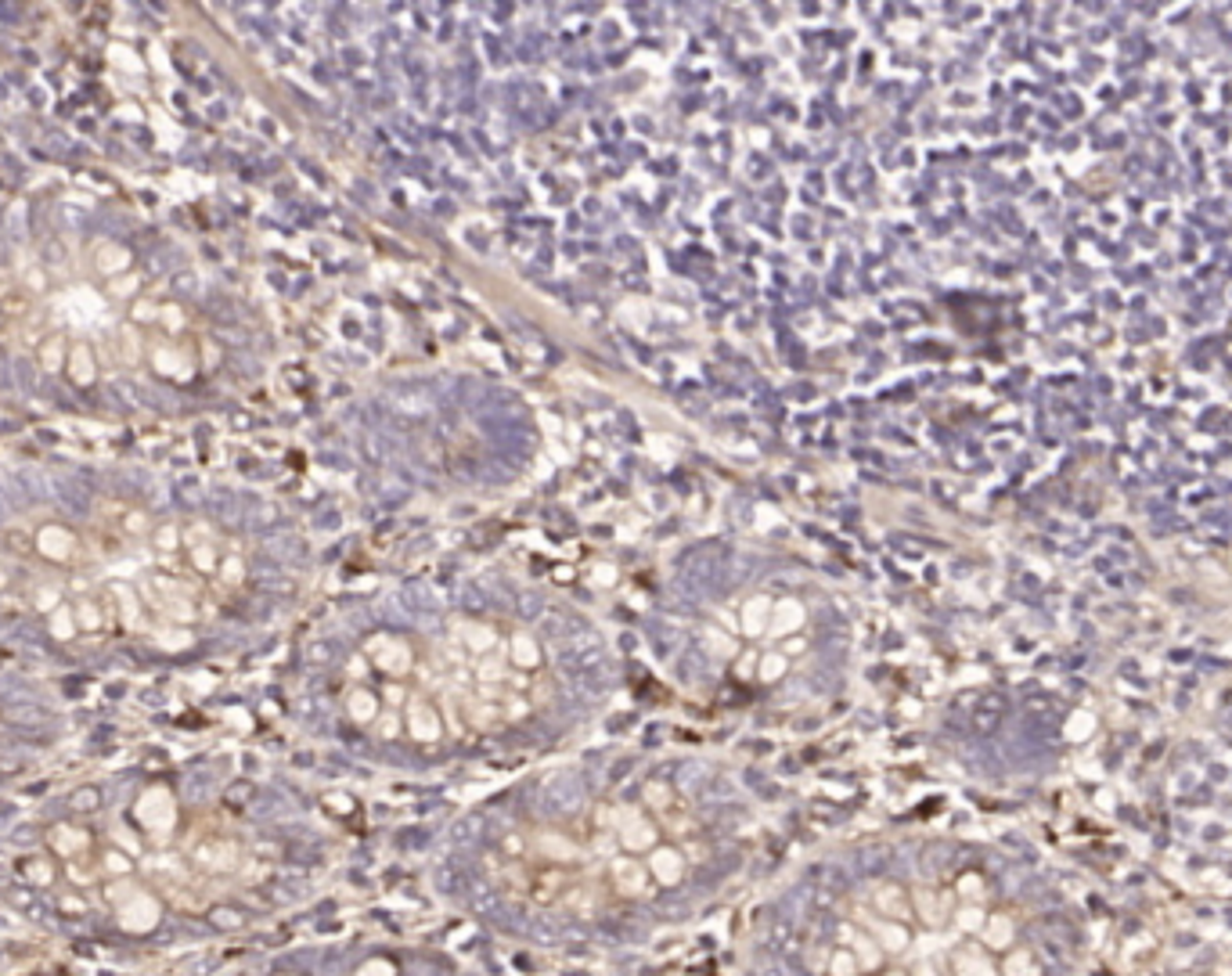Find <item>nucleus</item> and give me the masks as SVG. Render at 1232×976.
Masks as SVG:
<instances>
[{"instance_id":"f257e3e1","label":"nucleus","mask_w":1232,"mask_h":976,"mask_svg":"<svg viewBox=\"0 0 1232 976\" xmlns=\"http://www.w3.org/2000/svg\"><path fill=\"white\" fill-rule=\"evenodd\" d=\"M609 828L616 832V844L624 847V854H649L653 847H660V825H656L653 818L645 811H639V807H631V803H624V807H616V811L609 814Z\"/></svg>"},{"instance_id":"f03ea898","label":"nucleus","mask_w":1232,"mask_h":976,"mask_svg":"<svg viewBox=\"0 0 1232 976\" xmlns=\"http://www.w3.org/2000/svg\"><path fill=\"white\" fill-rule=\"evenodd\" d=\"M606 875H609V887H613V894H620V897H631V901H639V897H649L653 894V875H649V869H645V861H639L635 854H613L609 858V865H606Z\"/></svg>"},{"instance_id":"7ed1b4c3","label":"nucleus","mask_w":1232,"mask_h":976,"mask_svg":"<svg viewBox=\"0 0 1232 976\" xmlns=\"http://www.w3.org/2000/svg\"><path fill=\"white\" fill-rule=\"evenodd\" d=\"M850 916H854L850 918L854 926H861V930L869 933V937L883 947V955H901V951L912 947V930H908L905 922H894V918L876 916L872 908H854Z\"/></svg>"},{"instance_id":"20e7f679","label":"nucleus","mask_w":1232,"mask_h":976,"mask_svg":"<svg viewBox=\"0 0 1232 976\" xmlns=\"http://www.w3.org/2000/svg\"><path fill=\"white\" fill-rule=\"evenodd\" d=\"M526 858H541L548 865H577L584 858V847L577 840H570L566 832H551V828H541L534 836H526Z\"/></svg>"},{"instance_id":"39448f33","label":"nucleus","mask_w":1232,"mask_h":976,"mask_svg":"<svg viewBox=\"0 0 1232 976\" xmlns=\"http://www.w3.org/2000/svg\"><path fill=\"white\" fill-rule=\"evenodd\" d=\"M869 908L883 918H894V922H912L916 918V908H912V890H905L901 883H876L869 890Z\"/></svg>"},{"instance_id":"423d86ee","label":"nucleus","mask_w":1232,"mask_h":976,"mask_svg":"<svg viewBox=\"0 0 1232 976\" xmlns=\"http://www.w3.org/2000/svg\"><path fill=\"white\" fill-rule=\"evenodd\" d=\"M645 869L653 875L656 887H678L685 879V869H688V858H685L682 847L674 844H660L645 854Z\"/></svg>"},{"instance_id":"0eeeda50","label":"nucleus","mask_w":1232,"mask_h":976,"mask_svg":"<svg viewBox=\"0 0 1232 976\" xmlns=\"http://www.w3.org/2000/svg\"><path fill=\"white\" fill-rule=\"evenodd\" d=\"M368 652H372L375 666H379L383 674H389V678H404V674L415 666L411 649L404 645L401 638H389V635L372 638V641H368Z\"/></svg>"},{"instance_id":"6e6552de","label":"nucleus","mask_w":1232,"mask_h":976,"mask_svg":"<svg viewBox=\"0 0 1232 976\" xmlns=\"http://www.w3.org/2000/svg\"><path fill=\"white\" fill-rule=\"evenodd\" d=\"M404 728H407V735H411L415 742H422V746H430V742H436L440 735H444L440 717H436V710H432L422 695H411V699H407V717H404Z\"/></svg>"},{"instance_id":"1a4fd4ad","label":"nucleus","mask_w":1232,"mask_h":976,"mask_svg":"<svg viewBox=\"0 0 1232 976\" xmlns=\"http://www.w3.org/2000/svg\"><path fill=\"white\" fill-rule=\"evenodd\" d=\"M840 941H844V947L858 959V965H861V973H876L879 965H883V947L869 937V933L861 930V926H854V922H844L840 926Z\"/></svg>"},{"instance_id":"9d476101","label":"nucleus","mask_w":1232,"mask_h":976,"mask_svg":"<svg viewBox=\"0 0 1232 976\" xmlns=\"http://www.w3.org/2000/svg\"><path fill=\"white\" fill-rule=\"evenodd\" d=\"M951 969H955V976H1002V969H998L995 962H991V955H988V947H977V944L959 947V951L951 955Z\"/></svg>"},{"instance_id":"9b49d317","label":"nucleus","mask_w":1232,"mask_h":976,"mask_svg":"<svg viewBox=\"0 0 1232 976\" xmlns=\"http://www.w3.org/2000/svg\"><path fill=\"white\" fill-rule=\"evenodd\" d=\"M912 908H916V918L926 922L930 930H937V926L948 918V897H941V894L930 890V887L912 890Z\"/></svg>"},{"instance_id":"f8f14e48","label":"nucleus","mask_w":1232,"mask_h":976,"mask_svg":"<svg viewBox=\"0 0 1232 976\" xmlns=\"http://www.w3.org/2000/svg\"><path fill=\"white\" fill-rule=\"evenodd\" d=\"M505 656H508V663L516 666V670H523V674H530V670L541 666V645L534 641L530 631H516V635L508 638Z\"/></svg>"},{"instance_id":"ddd939ff","label":"nucleus","mask_w":1232,"mask_h":976,"mask_svg":"<svg viewBox=\"0 0 1232 976\" xmlns=\"http://www.w3.org/2000/svg\"><path fill=\"white\" fill-rule=\"evenodd\" d=\"M1012 937H1016L1012 918L1006 916V912H991L988 922H984V930H980V947H988V951H1010Z\"/></svg>"},{"instance_id":"4468645a","label":"nucleus","mask_w":1232,"mask_h":976,"mask_svg":"<svg viewBox=\"0 0 1232 976\" xmlns=\"http://www.w3.org/2000/svg\"><path fill=\"white\" fill-rule=\"evenodd\" d=\"M803 627V606L801 602H793V598H786V602H779V606H772V623H768V631H772L775 638H789V635H797Z\"/></svg>"},{"instance_id":"2eb2a0df","label":"nucleus","mask_w":1232,"mask_h":976,"mask_svg":"<svg viewBox=\"0 0 1232 976\" xmlns=\"http://www.w3.org/2000/svg\"><path fill=\"white\" fill-rule=\"evenodd\" d=\"M346 707H350V717H354L357 725H375L379 713H383V699L375 692H368V688H354Z\"/></svg>"},{"instance_id":"dca6fc26","label":"nucleus","mask_w":1232,"mask_h":976,"mask_svg":"<svg viewBox=\"0 0 1232 976\" xmlns=\"http://www.w3.org/2000/svg\"><path fill=\"white\" fill-rule=\"evenodd\" d=\"M458 638L473 656H490V652L498 649V635H494L490 627H483V623H465L458 631Z\"/></svg>"},{"instance_id":"f3484780","label":"nucleus","mask_w":1232,"mask_h":976,"mask_svg":"<svg viewBox=\"0 0 1232 976\" xmlns=\"http://www.w3.org/2000/svg\"><path fill=\"white\" fill-rule=\"evenodd\" d=\"M768 623H772V602H768V598H754V602H746V609H743L746 635L757 638L760 631H768Z\"/></svg>"},{"instance_id":"a211bd4d","label":"nucleus","mask_w":1232,"mask_h":976,"mask_svg":"<svg viewBox=\"0 0 1232 976\" xmlns=\"http://www.w3.org/2000/svg\"><path fill=\"white\" fill-rule=\"evenodd\" d=\"M1002 976H1038V962L1027 947H1012L1002 962Z\"/></svg>"},{"instance_id":"6ab92c4d","label":"nucleus","mask_w":1232,"mask_h":976,"mask_svg":"<svg viewBox=\"0 0 1232 976\" xmlns=\"http://www.w3.org/2000/svg\"><path fill=\"white\" fill-rule=\"evenodd\" d=\"M955 926L963 933H973V937H980V930H984V922H988V912H984V904H959L955 908Z\"/></svg>"},{"instance_id":"aec40b11","label":"nucleus","mask_w":1232,"mask_h":976,"mask_svg":"<svg viewBox=\"0 0 1232 976\" xmlns=\"http://www.w3.org/2000/svg\"><path fill=\"white\" fill-rule=\"evenodd\" d=\"M825 976H861V965L847 947H832L829 962H825Z\"/></svg>"},{"instance_id":"412c9836","label":"nucleus","mask_w":1232,"mask_h":976,"mask_svg":"<svg viewBox=\"0 0 1232 976\" xmlns=\"http://www.w3.org/2000/svg\"><path fill=\"white\" fill-rule=\"evenodd\" d=\"M955 894H959V904H984V897H988V890H984V879H980L977 872L959 875V883H955Z\"/></svg>"},{"instance_id":"4be33fe9","label":"nucleus","mask_w":1232,"mask_h":976,"mask_svg":"<svg viewBox=\"0 0 1232 976\" xmlns=\"http://www.w3.org/2000/svg\"><path fill=\"white\" fill-rule=\"evenodd\" d=\"M375 732H379L383 739H401V732H404L401 710H389L386 707V713H379V721H375Z\"/></svg>"},{"instance_id":"5701e85b","label":"nucleus","mask_w":1232,"mask_h":976,"mask_svg":"<svg viewBox=\"0 0 1232 976\" xmlns=\"http://www.w3.org/2000/svg\"><path fill=\"white\" fill-rule=\"evenodd\" d=\"M645 803H649V807L660 814L663 807H670V803H674V793H670L663 782H649V785H645Z\"/></svg>"},{"instance_id":"b1692460","label":"nucleus","mask_w":1232,"mask_h":976,"mask_svg":"<svg viewBox=\"0 0 1232 976\" xmlns=\"http://www.w3.org/2000/svg\"><path fill=\"white\" fill-rule=\"evenodd\" d=\"M782 674H786V656H782V652H775V656H764V660H760V666H757L760 681H779Z\"/></svg>"},{"instance_id":"393cba45","label":"nucleus","mask_w":1232,"mask_h":976,"mask_svg":"<svg viewBox=\"0 0 1232 976\" xmlns=\"http://www.w3.org/2000/svg\"><path fill=\"white\" fill-rule=\"evenodd\" d=\"M354 976H397V965L389 959H368L364 965H357Z\"/></svg>"},{"instance_id":"a878e982","label":"nucleus","mask_w":1232,"mask_h":976,"mask_svg":"<svg viewBox=\"0 0 1232 976\" xmlns=\"http://www.w3.org/2000/svg\"><path fill=\"white\" fill-rule=\"evenodd\" d=\"M383 699H386L389 710H401V707H407V699H411V695L404 692V685H397V681H393V685H386V688H383Z\"/></svg>"},{"instance_id":"bb28decb","label":"nucleus","mask_w":1232,"mask_h":976,"mask_svg":"<svg viewBox=\"0 0 1232 976\" xmlns=\"http://www.w3.org/2000/svg\"><path fill=\"white\" fill-rule=\"evenodd\" d=\"M807 649V641H803L801 635H789V638H782V656H801V652Z\"/></svg>"},{"instance_id":"cd10ccee","label":"nucleus","mask_w":1232,"mask_h":976,"mask_svg":"<svg viewBox=\"0 0 1232 976\" xmlns=\"http://www.w3.org/2000/svg\"><path fill=\"white\" fill-rule=\"evenodd\" d=\"M908 976H941V969H937L930 959H919L916 965H912V973H908Z\"/></svg>"},{"instance_id":"c85d7f7f","label":"nucleus","mask_w":1232,"mask_h":976,"mask_svg":"<svg viewBox=\"0 0 1232 976\" xmlns=\"http://www.w3.org/2000/svg\"><path fill=\"white\" fill-rule=\"evenodd\" d=\"M883 976H908V973H901V969H887Z\"/></svg>"}]
</instances>
